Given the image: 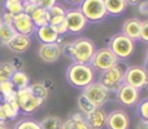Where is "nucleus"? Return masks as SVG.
Returning a JSON list of instances; mask_svg holds the SVG:
<instances>
[{"mask_svg": "<svg viewBox=\"0 0 148 129\" xmlns=\"http://www.w3.org/2000/svg\"><path fill=\"white\" fill-rule=\"evenodd\" d=\"M52 28H53V30L56 31L60 36H65L68 34V28H66V25H65V21L57 23V25H53L52 26Z\"/></svg>", "mask_w": 148, "mask_h": 129, "instance_id": "nucleus-35", "label": "nucleus"}, {"mask_svg": "<svg viewBox=\"0 0 148 129\" xmlns=\"http://www.w3.org/2000/svg\"><path fill=\"white\" fill-rule=\"evenodd\" d=\"M118 62H120V59L114 56V53L108 47H105V48L96 49V52L94 53L91 61H90V65L95 71L101 72V71L109 70L110 67L116 66Z\"/></svg>", "mask_w": 148, "mask_h": 129, "instance_id": "nucleus-7", "label": "nucleus"}, {"mask_svg": "<svg viewBox=\"0 0 148 129\" xmlns=\"http://www.w3.org/2000/svg\"><path fill=\"white\" fill-rule=\"evenodd\" d=\"M56 4H57V0H39L38 3L39 7L44 8V9H49V8H52Z\"/></svg>", "mask_w": 148, "mask_h": 129, "instance_id": "nucleus-37", "label": "nucleus"}, {"mask_svg": "<svg viewBox=\"0 0 148 129\" xmlns=\"http://www.w3.org/2000/svg\"><path fill=\"white\" fill-rule=\"evenodd\" d=\"M117 101L125 107H134L140 101V91L123 83L116 92Z\"/></svg>", "mask_w": 148, "mask_h": 129, "instance_id": "nucleus-11", "label": "nucleus"}, {"mask_svg": "<svg viewBox=\"0 0 148 129\" xmlns=\"http://www.w3.org/2000/svg\"><path fill=\"white\" fill-rule=\"evenodd\" d=\"M0 17H1L3 23H5V25H12L13 17H14V16L10 14V13H8V12H5V10H3V14L0 16Z\"/></svg>", "mask_w": 148, "mask_h": 129, "instance_id": "nucleus-38", "label": "nucleus"}, {"mask_svg": "<svg viewBox=\"0 0 148 129\" xmlns=\"http://www.w3.org/2000/svg\"><path fill=\"white\" fill-rule=\"evenodd\" d=\"M3 25V21H1V17H0V26Z\"/></svg>", "mask_w": 148, "mask_h": 129, "instance_id": "nucleus-46", "label": "nucleus"}, {"mask_svg": "<svg viewBox=\"0 0 148 129\" xmlns=\"http://www.w3.org/2000/svg\"><path fill=\"white\" fill-rule=\"evenodd\" d=\"M140 26H142V21L136 17L129 18L123 22L122 25V31L121 32L125 36L130 38L131 40L136 41L139 40V35H140Z\"/></svg>", "mask_w": 148, "mask_h": 129, "instance_id": "nucleus-17", "label": "nucleus"}, {"mask_svg": "<svg viewBox=\"0 0 148 129\" xmlns=\"http://www.w3.org/2000/svg\"><path fill=\"white\" fill-rule=\"evenodd\" d=\"M7 47L10 52L16 54H22L26 51H29V48L31 47V36L22 35V34H16L12 39L7 43Z\"/></svg>", "mask_w": 148, "mask_h": 129, "instance_id": "nucleus-15", "label": "nucleus"}, {"mask_svg": "<svg viewBox=\"0 0 148 129\" xmlns=\"http://www.w3.org/2000/svg\"><path fill=\"white\" fill-rule=\"evenodd\" d=\"M30 18L34 22L35 27H40V26L48 25V12H47V9L39 7V5H36V8L31 12Z\"/></svg>", "mask_w": 148, "mask_h": 129, "instance_id": "nucleus-23", "label": "nucleus"}, {"mask_svg": "<svg viewBox=\"0 0 148 129\" xmlns=\"http://www.w3.org/2000/svg\"><path fill=\"white\" fill-rule=\"evenodd\" d=\"M136 112H138L139 118L142 120L148 122V98L142 99V101L138 102V105H136Z\"/></svg>", "mask_w": 148, "mask_h": 129, "instance_id": "nucleus-31", "label": "nucleus"}, {"mask_svg": "<svg viewBox=\"0 0 148 129\" xmlns=\"http://www.w3.org/2000/svg\"><path fill=\"white\" fill-rule=\"evenodd\" d=\"M140 1H142V0H126L127 5H138Z\"/></svg>", "mask_w": 148, "mask_h": 129, "instance_id": "nucleus-43", "label": "nucleus"}, {"mask_svg": "<svg viewBox=\"0 0 148 129\" xmlns=\"http://www.w3.org/2000/svg\"><path fill=\"white\" fill-rule=\"evenodd\" d=\"M10 81H12L13 86H14V89L17 91V89H23V88H27L29 85H30V76H29L27 72H25V71H14V74L12 75V78H10Z\"/></svg>", "mask_w": 148, "mask_h": 129, "instance_id": "nucleus-22", "label": "nucleus"}, {"mask_svg": "<svg viewBox=\"0 0 148 129\" xmlns=\"http://www.w3.org/2000/svg\"><path fill=\"white\" fill-rule=\"evenodd\" d=\"M12 26L17 34H22V35H27V36L34 35V32H35V30H36V27H35V25H34V22L31 21L30 16L23 12L20 13V14H16L14 17H13Z\"/></svg>", "mask_w": 148, "mask_h": 129, "instance_id": "nucleus-13", "label": "nucleus"}, {"mask_svg": "<svg viewBox=\"0 0 148 129\" xmlns=\"http://www.w3.org/2000/svg\"><path fill=\"white\" fill-rule=\"evenodd\" d=\"M82 94L88 98L96 107H103L110 97V92L99 81L88 84L86 88L82 89Z\"/></svg>", "mask_w": 148, "mask_h": 129, "instance_id": "nucleus-9", "label": "nucleus"}, {"mask_svg": "<svg viewBox=\"0 0 148 129\" xmlns=\"http://www.w3.org/2000/svg\"><path fill=\"white\" fill-rule=\"evenodd\" d=\"M125 70L126 68L118 62L117 65L110 67L109 70H105L100 72L99 83H101L110 93H116L117 89L123 84Z\"/></svg>", "mask_w": 148, "mask_h": 129, "instance_id": "nucleus-3", "label": "nucleus"}, {"mask_svg": "<svg viewBox=\"0 0 148 129\" xmlns=\"http://www.w3.org/2000/svg\"><path fill=\"white\" fill-rule=\"evenodd\" d=\"M104 4L108 16H112V17L121 16L129 7L126 0H104Z\"/></svg>", "mask_w": 148, "mask_h": 129, "instance_id": "nucleus-20", "label": "nucleus"}, {"mask_svg": "<svg viewBox=\"0 0 148 129\" xmlns=\"http://www.w3.org/2000/svg\"><path fill=\"white\" fill-rule=\"evenodd\" d=\"M146 57H148V49H147V56Z\"/></svg>", "mask_w": 148, "mask_h": 129, "instance_id": "nucleus-48", "label": "nucleus"}, {"mask_svg": "<svg viewBox=\"0 0 148 129\" xmlns=\"http://www.w3.org/2000/svg\"><path fill=\"white\" fill-rule=\"evenodd\" d=\"M136 7H138L139 14L144 16V17H148V0H142Z\"/></svg>", "mask_w": 148, "mask_h": 129, "instance_id": "nucleus-36", "label": "nucleus"}, {"mask_svg": "<svg viewBox=\"0 0 148 129\" xmlns=\"http://www.w3.org/2000/svg\"><path fill=\"white\" fill-rule=\"evenodd\" d=\"M96 52V45L88 38H78L73 41V62L78 63H90L94 53Z\"/></svg>", "mask_w": 148, "mask_h": 129, "instance_id": "nucleus-5", "label": "nucleus"}, {"mask_svg": "<svg viewBox=\"0 0 148 129\" xmlns=\"http://www.w3.org/2000/svg\"><path fill=\"white\" fill-rule=\"evenodd\" d=\"M16 91L14 86H13L12 81L10 80H1L0 81V97H4L7 96L8 93H10V92Z\"/></svg>", "mask_w": 148, "mask_h": 129, "instance_id": "nucleus-32", "label": "nucleus"}, {"mask_svg": "<svg viewBox=\"0 0 148 129\" xmlns=\"http://www.w3.org/2000/svg\"><path fill=\"white\" fill-rule=\"evenodd\" d=\"M16 1H21V3H23V1H25V0H16Z\"/></svg>", "mask_w": 148, "mask_h": 129, "instance_id": "nucleus-47", "label": "nucleus"}, {"mask_svg": "<svg viewBox=\"0 0 148 129\" xmlns=\"http://www.w3.org/2000/svg\"><path fill=\"white\" fill-rule=\"evenodd\" d=\"M12 129H42V127L36 120L30 119V118H23V119L18 120Z\"/></svg>", "mask_w": 148, "mask_h": 129, "instance_id": "nucleus-29", "label": "nucleus"}, {"mask_svg": "<svg viewBox=\"0 0 148 129\" xmlns=\"http://www.w3.org/2000/svg\"><path fill=\"white\" fill-rule=\"evenodd\" d=\"M61 129H90L86 118L82 112H74L65 122H62Z\"/></svg>", "mask_w": 148, "mask_h": 129, "instance_id": "nucleus-19", "label": "nucleus"}, {"mask_svg": "<svg viewBox=\"0 0 148 129\" xmlns=\"http://www.w3.org/2000/svg\"><path fill=\"white\" fill-rule=\"evenodd\" d=\"M139 40L143 43H148V20L142 21L140 26V35H139Z\"/></svg>", "mask_w": 148, "mask_h": 129, "instance_id": "nucleus-33", "label": "nucleus"}, {"mask_svg": "<svg viewBox=\"0 0 148 129\" xmlns=\"http://www.w3.org/2000/svg\"><path fill=\"white\" fill-rule=\"evenodd\" d=\"M3 9L13 16L20 14L23 12V3L16 0H3Z\"/></svg>", "mask_w": 148, "mask_h": 129, "instance_id": "nucleus-25", "label": "nucleus"}, {"mask_svg": "<svg viewBox=\"0 0 148 129\" xmlns=\"http://www.w3.org/2000/svg\"><path fill=\"white\" fill-rule=\"evenodd\" d=\"M78 8L88 22L97 23L108 17L104 0H83Z\"/></svg>", "mask_w": 148, "mask_h": 129, "instance_id": "nucleus-4", "label": "nucleus"}, {"mask_svg": "<svg viewBox=\"0 0 148 129\" xmlns=\"http://www.w3.org/2000/svg\"><path fill=\"white\" fill-rule=\"evenodd\" d=\"M16 30L13 28L12 25H5L3 23L0 26V44L1 45H7V43L16 35Z\"/></svg>", "mask_w": 148, "mask_h": 129, "instance_id": "nucleus-27", "label": "nucleus"}, {"mask_svg": "<svg viewBox=\"0 0 148 129\" xmlns=\"http://www.w3.org/2000/svg\"><path fill=\"white\" fill-rule=\"evenodd\" d=\"M107 115V111L103 107H96L94 111L84 115V118H86V122L88 124L90 129H103L105 127Z\"/></svg>", "mask_w": 148, "mask_h": 129, "instance_id": "nucleus-16", "label": "nucleus"}, {"mask_svg": "<svg viewBox=\"0 0 148 129\" xmlns=\"http://www.w3.org/2000/svg\"><path fill=\"white\" fill-rule=\"evenodd\" d=\"M65 25H66L68 32L72 35H79L86 30L88 21L86 20L79 8H73V9H66L65 13Z\"/></svg>", "mask_w": 148, "mask_h": 129, "instance_id": "nucleus-10", "label": "nucleus"}, {"mask_svg": "<svg viewBox=\"0 0 148 129\" xmlns=\"http://www.w3.org/2000/svg\"><path fill=\"white\" fill-rule=\"evenodd\" d=\"M108 48L114 53V56L120 61H125L133 56L134 51H135V41L125 36L122 32H118L109 39Z\"/></svg>", "mask_w": 148, "mask_h": 129, "instance_id": "nucleus-2", "label": "nucleus"}, {"mask_svg": "<svg viewBox=\"0 0 148 129\" xmlns=\"http://www.w3.org/2000/svg\"><path fill=\"white\" fill-rule=\"evenodd\" d=\"M17 103L20 107V111L25 115H31L42 106L43 101L35 97L31 91L27 88L23 89H17Z\"/></svg>", "mask_w": 148, "mask_h": 129, "instance_id": "nucleus-8", "label": "nucleus"}, {"mask_svg": "<svg viewBox=\"0 0 148 129\" xmlns=\"http://www.w3.org/2000/svg\"><path fill=\"white\" fill-rule=\"evenodd\" d=\"M65 3H68V4H70V5H78L79 7V4H81L83 0H64Z\"/></svg>", "mask_w": 148, "mask_h": 129, "instance_id": "nucleus-42", "label": "nucleus"}, {"mask_svg": "<svg viewBox=\"0 0 148 129\" xmlns=\"http://www.w3.org/2000/svg\"><path fill=\"white\" fill-rule=\"evenodd\" d=\"M36 5H38V4H33V3L23 1V13H26V14L30 16L31 12H33V10L36 8Z\"/></svg>", "mask_w": 148, "mask_h": 129, "instance_id": "nucleus-39", "label": "nucleus"}, {"mask_svg": "<svg viewBox=\"0 0 148 129\" xmlns=\"http://www.w3.org/2000/svg\"><path fill=\"white\" fill-rule=\"evenodd\" d=\"M35 36L42 44H51V43H57L60 35L52 28L51 25H44L40 27H36L35 30Z\"/></svg>", "mask_w": 148, "mask_h": 129, "instance_id": "nucleus-18", "label": "nucleus"}, {"mask_svg": "<svg viewBox=\"0 0 148 129\" xmlns=\"http://www.w3.org/2000/svg\"><path fill=\"white\" fill-rule=\"evenodd\" d=\"M77 105H78L79 112H82L83 115L90 114L91 111H94V110L96 109V106H95V105L92 103L88 98H86V97H84L82 93L79 94L78 98H77Z\"/></svg>", "mask_w": 148, "mask_h": 129, "instance_id": "nucleus-26", "label": "nucleus"}, {"mask_svg": "<svg viewBox=\"0 0 148 129\" xmlns=\"http://www.w3.org/2000/svg\"><path fill=\"white\" fill-rule=\"evenodd\" d=\"M47 12H48V25L53 26V25H57V23L62 22V21L65 20L66 9H65L62 5L56 4L52 8L47 9Z\"/></svg>", "mask_w": 148, "mask_h": 129, "instance_id": "nucleus-21", "label": "nucleus"}, {"mask_svg": "<svg viewBox=\"0 0 148 129\" xmlns=\"http://www.w3.org/2000/svg\"><path fill=\"white\" fill-rule=\"evenodd\" d=\"M136 129H148V122L146 120H139V123L136 124Z\"/></svg>", "mask_w": 148, "mask_h": 129, "instance_id": "nucleus-41", "label": "nucleus"}, {"mask_svg": "<svg viewBox=\"0 0 148 129\" xmlns=\"http://www.w3.org/2000/svg\"><path fill=\"white\" fill-rule=\"evenodd\" d=\"M123 83L138 91H143L148 86V71L143 66H129L125 70Z\"/></svg>", "mask_w": 148, "mask_h": 129, "instance_id": "nucleus-6", "label": "nucleus"}, {"mask_svg": "<svg viewBox=\"0 0 148 129\" xmlns=\"http://www.w3.org/2000/svg\"><path fill=\"white\" fill-rule=\"evenodd\" d=\"M42 84H43L44 86H46L48 91H51V89H53V86H55V84H53V81L51 80V79H44L43 81H40Z\"/></svg>", "mask_w": 148, "mask_h": 129, "instance_id": "nucleus-40", "label": "nucleus"}, {"mask_svg": "<svg viewBox=\"0 0 148 129\" xmlns=\"http://www.w3.org/2000/svg\"><path fill=\"white\" fill-rule=\"evenodd\" d=\"M14 71H16L14 67H13L9 61L1 62L0 63V79H3V80H10Z\"/></svg>", "mask_w": 148, "mask_h": 129, "instance_id": "nucleus-30", "label": "nucleus"}, {"mask_svg": "<svg viewBox=\"0 0 148 129\" xmlns=\"http://www.w3.org/2000/svg\"><path fill=\"white\" fill-rule=\"evenodd\" d=\"M29 89L31 91V93H33L34 96L38 97V98L42 99L43 102L48 98L49 91L42 83H33V84H30V85H29Z\"/></svg>", "mask_w": 148, "mask_h": 129, "instance_id": "nucleus-28", "label": "nucleus"}, {"mask_svg": "<svg viewBox=\"0 0 148 129\" xmlns=\"http://www.w3.org/2000/svg\"><path fill=\"white\" fill-rule=\"evenodd\" d=\"M25 1H27V3H33V4H38L39 0H25Z\"/></svg>", "mask_w": 148, "mask_h": 129, "instance_id": "nucleus-45", "label": "nucleus"}, {"mask_svg": "<svg viewBox=\"0 0 148 129\" xmlns=\"http://www.w3.org/2000/svg\"><path fill=\"white\" fill-rule=\"evenodd\" d=\"M9 62L12 63V66L14 67L16 71H22L23 68H25V62H23V59L20 58V57H13Z\"/></svg>", "mask_w": 148, "mask_h": 129, "instance_id": "nucleus-34", "label": "nucleus"}, {"mask_svg": "<svg viewBox=\"0 0 148 129\" xmlns=\"http://www.w3.org/2000/svg\"><path fill=\"white\" fill-rule=\"evenodd\" d=\"M105 127L108 129H130V116L123 110H113L107 115Z\"/></svg>", "mask_w": 148, "mask_h": 129, "instance_id": "nucleus-12", "label": "nucleus"}, {"mask_svg": "<svg viewBox=\"0 0 148 129\" xmlns=\"http://www.w3.org/2000/svg\"><path fill=\"white\" fill-rule=\"evenodd\" d=\"M0 129H9L7 125V123H1L0 122Z\"/></svg>", "mask_w": 148, "mask_h": 129, "instance_id": "nucleus-44", "label": "nucleus"}, {"mask_svg": "<svg viewBox=\"0 0 148 129\" xmlns=\"http://www.w3.org/2000/svg\"><path fill=\"white\" fill-rule=\"evenodd\" d=\"M42 129H61L62 127V119L59 116H46L39 122Z\"/></svg>", "mask_w": 148, "mask_h": 129, "instance_id": "nucleus-24", "label": "nucleus"}, {"mask_svg": "<svg viewBox=\"0 0 148 129\" xmlns=\"http://www.w3.org/2000/svg\"><path fill=\"white\" fill-rule=\"evenodd\" d=\"M96 79V71L90 63L73 62L66 70V80L72 86L77 89H83L88 84L94 83Z\"/></svg>", "mask_w": 148, "mask_h": 129, "instance_id": "nucleus-1", "label": "nucleus"}, {"mask_svg": "<svg viewBox=\"0 0 148 129\" xmlns=\"http://www.w3.org/2000/svg\"><path fill=\"white\" fill-rule=\"evenodd\" d=\"M61 45L59 43L42 44L38 49V56L46 63H53L61 57Z\"/></svg>", "mask_w": 148, "mask_h": 129, "instance_id": "nucleus-14", "label": "nucleus"}]
</instances>
